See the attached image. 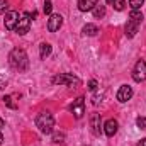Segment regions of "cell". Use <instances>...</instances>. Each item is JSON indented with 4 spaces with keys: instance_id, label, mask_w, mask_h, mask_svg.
I'll list each match as a JSON object with an SVG mask.
<instances>
[{
    "instance_id": "1",
    "label": "cell",
    "mask_w": 146,
    "mask_h": 146,
    "mask_svg": "<svg viewBox=\"0 0 146 146\" xmlns=\"http://www.w3.org/2000/svg\"><path fill=\"white\" fill-rule=\"evenodd\" d=\"M9 63H10V66H12L14 70L24 72V70L27 68V65H29V58H27V54H26L24 49L15 48V49H12L10 54H9Z\"/></svg>"
},
{
    "instance_id": "2",
    "label": "cell",
    "mask_w": 146,
    "mask_h": 146,
    "mask_svg": "<svg viewBox=\"0 0 146 146\" xmlns=\"http://www.w3.org/2000/svg\"><path fill=\"white\" fill-rule=\"evenodd\" d=\"M36 126L39 127L41 133L51 134V133H53V127H54V119H53V115H51L48 110H46V112H41L36 117Z\"/></svg>"
},
{
    "instance_id": "3",
    "label": "cell",
    "mask_w": 146,
    "mask_h": 146,
    "mask_svg": "<svg viewBox=\"0 0 146 146\" xmlns=\"http://www.w3.org/2000/svg\"><path fill=\"white\" fill-rule=\"evenodd\" d=\"M53 83H54V85H68V87H73V88H76V87L82 85L80 78L73 76L72 73H61V75H56V76L53 78Z\"/></svg>"
},
{
    "instance_id": "4",
    "label": "cell",
    "mask_w": 146,
    "mask_h": 146,
    "mask_svg": "<svg viewBox=\"0 0 146 146\" xmlns=\"http://www.w3.org/2000/svg\"><path fill=\"white\" fill-rule=\"evenodd\" d=\"M31 14H27V12H24L21 17H19V22H17V26H15V31H17V34H21V36H24V34H27L29 33V27H31Z\"/></svg>"
},
{
    "instance_id": "5",
    "label": "cell",
    "mask_w": 146,
    "mask_h": 146,
    "mask_svg": "<svg viewBox=\"0 0 146 146\" xmlns=\"http://www.w3.org/2000/svg\"><path fill=\"white\" fill-rule=\"evenodd\" d=\"M133 80L138 82V83H141V82L146 80V61L145 60H139L136 63V66L133 70Z\"/></svg>"
},
{
    "instance_id": "6",
    "label": "cell",
    "mask_w": 146,
    "mask_h": 146,
    "mask_svg": "<svg viewBox=\"0 0 146 146\" xmlns=\"http://www.w3.org/2000/svg\"><path fill=\"white\" fill-rule=\"evenodd\" d=\"M63 26V15L60 14H51L48 19V31L49 33H56L60 31V27Z\"/></svg>"
},
{
    "instance_id": "7",
    "label": "cell",
    "mask_w": 146,
    "mask_h": 146,
    "mask_svg": "<svg viewBox=\"0 0 146 146\" xmlns=\"http://www.w3.org/2000/svg\"><path fill=\"white\" fill-rule=\"evenodd\" d=\"M3 22H5V29L7 31H15V26L19 22V14L15 10H9L5 14V21Z\"/></svg>"
},
{
    "instance_id": "8",
    "label": "cell",
    "mask_w": 146,
    "mask_h": 146,
    "mask_svg": "<svg viewBox=\"0 0 146 146\" xmlns=\"http://www.w3.org/2000/svg\"><path fill=\"white\" fill-rule=\"evenodd\" d=\"M70 110L75 114L76 119L83 117V114H85V99L83 97H78L76 100H73V104L70 106Z\"/></svg>"
},
{
    "instance_id": "9",
    "label": "cell",
    "mask_w": 146,
    "mask_h": 146,
    "mask_svg": "<svg viewBox=\"0 0 146 146\" xmlns=\"http://www.w3.org/2000/svg\"><path fill=\"white\" fill-rule=\"evenodd\" d=\"M131 97H133V88H131L129 85H122V87L117 90V100H119V102H127Z\"/></svg>"
},
{
    "instance_id": "10",
    "label": "cell",
    "mask_w": 146,
    "mask_h": 146,
    "mask_svg": "<svg viewBox=\"0 0 146 146\" xmlns=\"http://www.w3.org/2000/svg\"><path fill=\"white\" fill-rule=\"evenodd\" d=\"M117 129H119V122H117L115 119H109V121L104 124V133H106L109 138H112V136L117 133Z\"/></svg>"
},
{
    "instance_id": "11",
    "label": "cell",
    "mask_w": 146,
    "mask_h": 146,
    "mask_svg": "<svg viewBox=\"0 0 146 146\" xmlns=\"http://www.w3.org/2000/svg\"><path fill=\"white\" fill-rule=\"evenodd\" d=\"M139 24H141V22L129 19V21H127V24H126V27H124V31H126V36H127V37H134V36H136Z\"/></svg>"
},
{
    "instance_id": "12",
    "label": "cell",
    "mask_w": 146,
    "mask_h": 146,
    "mask_svg": "<svg viewBox=\"0 0 146 146\" xmlns=\"http://www.w3.org/2000/svg\"><path fill=\"white\" fill-rule=\"evenodd\" d=\"M95 5H97V0H78V10H80V12L94 10Z\"/></svg>"
},
{
    "instance_id": "13",
    "label": "cell",
    "mask_w": 146,
    "mask_h": 146,
    "mask_svg": "<svg viewBox=\"0 0 146 146\" xmlns=\"http://www.w3.org/2000/svg\"><path fill=\"white\" fill-rule=\"evenodd\" d=\"M90 126H92V131H94V134H100V114H97V112H94L92 115H90Z\"/></svg>"
},
{
    "instance_id": "14",
    "label": "cell",
    "mask_w": 146,
    "mask_h": 146,
    "mask_svg": "<svg viewBox=\"0 0 146 146\" xmlns=\"http://www.w3.org/2000/svg\"><path fill=\"white\" fill-rule=\"evenodd\" d=\"M49 54H51V44L49 42H41V46H39V56H41V60H46Z\"/></svg>"
},
{
    "instance_id": "15",
    "label": "cell",
    "mask_w": 146,
    "mask_h": 146,
    "mask_svg": "<svg viewBox=\"0 0 146 146\" xmlns=\"http://www.w3.org/2000/svg\"><path fill=\"white\" fill-rule=\"evenodd\" d=\"M82 33H83L85 36H95V34L99 33V27H97L95 24H85L83 29H82Z\"/></svg>"
},
{
    "instance_id": "16",
    "label": "cell",
    "mask_w": 146,
    "mask_h": 146,
    "mask_svg": "<svg viewBox=\"0 0 146 146\" xmlns=\"http://www.w3.org/2000/svg\"><path fill=\"white\" fill-rule=\"evenodd\" d=\"M92 12H94V17H95V19H102V17L106 15V7H104V5H100V3H97V5L94 7V10H92Z\"/></svg>"
},
{
    "instance_id": "17",
    "label": "cell",
    "mask_w": 146,
    "mask_h": 146,
    "mask_svg": "<svg viewBox=\"0 0 146 146\" xmlns=\"http://www.w3.org/2000/svg\"><path fill=\"white\" fill-rule=\"evenodd\" d=\"M129 19L141 22V21H143V12H141L139 9H138V10H131V12H129Z\"/></svg>"
},
{
    "instance_id": "18",
    "label": "cell",
    "mask_w": 146,
    "mask_h": 146,
    "mask_svg": "<svg viewBox=\"0 0 146 146\" xmlns=\"http://www.w3.org/2000/svg\"><path fill=\"white\" fill-rule=\"evenodd\" d=\"M145 3V0H129V5H131V10H138L141 9V5Z\"/></svg>"
},
{
    "instance_id": "19",
    "label": "cell",
    "mask_w": 146,
    "mask_h": 146,
    "mask_svg": "<svg viewBox=\"0 0 146 146\" xmlns=\"http://www.w3.org/2000/svg\"><path fill=\"white\" fill-rule=\"evenodd\" d=\"M3 104H5L7 107H10V109H17V104L12 102V97H10V95H5V97H3Z\"/></svg>"
},
{
    "instance_id": "20",
    "label": "cell",
    "mask_w": 146,
    "mask_h": 146,
    "mask_svg": "<svg viewBox=\"0 0 146 146\" xmlns=\"http://www.w3.org/2000/svg\"><path fill=\"white\" fill-rule=\"evenodd\" d=\"M112 5H114V9H115V10H119V12H121V10H124V7H126V0H114V3H112Z\"/></svg>"
},
{
    "instance_id": "21",
    "label": "cell",
    "mask_w": 146,
    "mask_h": 146,
    "mask_svg": "<svg viewBox=\"0 0 146 146\" xmlns=\"http://www.w3.org/2000/svg\"><path fill=\"white\" fill-rule=\"evenodd\" d=\"M42 10H44V14L51 15V10H53V2H51V0H46V2H44V7H42Z\"/></svg>"
},
{
    "instance_id": "22",
    "label": "cell",
    "mask_w": 146,
    "mask_h": 146,
    "mask_svg": "<svg viewBox=\"0 0 146 146\" xmlns=\"http://www.w3.org/2000/svg\"><path fill=\"white\" fill-rule=\"evenodd\" d=\"M136 126H138L139 129H146V119L143 117V115L136 117Z\"/></svg>"
},
{
    "instance_id": "23",
    "label": "cell",
    "mask_w": 146,
    "mask_h": 146,
    "mask_svg": "<svg viewBox=\"0 0 146 146\" xmlns=\"http://www.w3.org/2000/svg\"><path fill=\"white\" fill-rule=\"evenodd\" d=\"M97 87H99L97 80H90V82H88V85H87V88H88L90 92H95V90H97Z\"/></svg>"
},
{
    "instance_id": "24",
    "label": "cell",
    "mask_w": 146,
    "mask_h": 146,
    "mask_svg": "<svg viewBox=\"0 0 146 146\" xmlns=\"http://www.w3.org/2000/svg\"><path fill=\"white\" fill-rule=\"evenodd\" d=\"M7 9H9L7 0H0V14H7Z\"/></svg>"
},
{
    "instance_id": "25",
    "label": "cell",
    "mask_w": 146,
    "mask_h": 146,
    "mask_svg": "<svg viewBox=\"0 0 146 146\" xmlns=\"http://www.w3.org/2000/svg\"><path fill=\"white\" fill-rule=\"evenodd\" d=\"M5 87H7V78H5V75L0 73V90L5 88Z\"/></svg>"
},
{
    "instance_id": "26",
    "label": "cell",
    "mask_w": 146,
    "mask_h": 146,
    "mask_svg": "<svg viewBox=\"0 0 146 146\" xmlns=\"http://www.w3.org/2000/svg\"><path fill=\"white\" fill-rule=\"evenodd\" d=\"M65 138V134H54V143H61L60 139H63Z\"/></svg>"
},
{
    "instance_id": "27",
    "label": "cell",
    "mask_w": 146,
    "mask_h": 146,
    "mask_svg": "<svg viewBox=\"0 0 146 146\" xmlns=\"http://www.w3.org/2000/svg\"><path fill=\"white\" fill-rule=\"evenodd\" d=\"M3 127H5V121H3V119H2V117H0V131H2V129H3Z\"/></svg>"
},
{
    "instance_id": "28",
    "label": "cell",
    "mask_w": 146,
    "mask_h": 146,
    "mask_svg": "<svg viewBox=\"0 0 146 146\" xmlns=\"http://www.w3.org/2000/svg\"><path fill=\"white\" fill-rule=\"evenodd\" d=\"M138 146H146V138H143V139L138 143Z\"/></svg>"
},
{
    "instance_id": "29",
    "label": "cell",
    "mask_w": 146,
    "mask_h": 146,
    "mask_svg": "<svg viewBox=\"0 0 146 146\" xmlns=\"http://www.w3.org/2000/svg\"><path fill=\"white\" fill-rule=\"evenodd\" d=\"M2 141H3V134H2V131H0V145H2Z\"/></svg>"
},
{
    "instance_id": "30",
    "label": "cell",
    "mask_w": 146,
    "mask_h": 146,
    "mask_svg": "<svg viewBox=\"0 0 146 146\" xmlns=\"http://www.w3.org/2000/svg\"><path fill=\"white\" fill-rule=\"evenodd\" d=\"M106 2H107L109 5H112V3H114V0H106Z\"/></svg>"
}]
</instances>
